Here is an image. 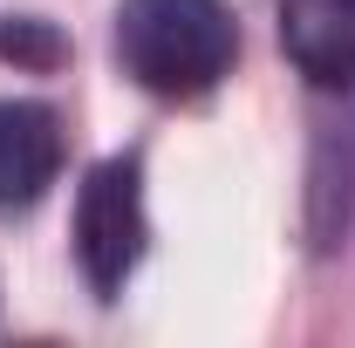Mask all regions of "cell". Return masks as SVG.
I'll return each mask as SVG.
<instances>
[{
	"instance_id": "1",
	"label": "cell",
	"mask_w": 355,
	"mask_h": 348,
	"mask_svg": "<svg viewBox=\"0 0 355 348\" xmlns=\"http://www.w3.org/2000/svg\"><path fill=\"white\" fill-rule=\"evenodd\" d=\"M239 21L225 0H123L116 7V62L137 89L191 103L232 76Z\"/></svg>"
},
{
	"instance_id": "2",
	"label": "cell",
	"mask_w": 355,
	"mask_h": 348,
	"mask_svg": "<svg viewBox=\"0 0 355 348\" xmlns=\"http://www.w3.org/2000/svg\"><path fill=\"white\" fill-rule=\"evenodd\" d=\"M150 246V218H144V164L137 157H103L96 171L83 177L76 191V260H83V280L116 301L123 280L137 273Z\"/></svg>"
},
{
	"instance_id": "3",
	"label": "cell",
	"mask_w": 355,
	"mask_h": 348,
	"mask_svg": "<svg viewBox=\"0 0 355 348\" xmlns=\"http://www.w3.org/2000/svg\"><path fill=\"white\" fill-rule=\"evenodd\" d=\"M62 116L48 103H0V212H28L62 177Z\"/></svg>"
},
{
	"instance_id": "4",
	"label": "cell",
	"mask_w": 355,
	"mask_h": 348,
	"mask_svg": "<svg viewBox=\"0 0 355 348\" xmlns=\"http://www.w3.org/2000/svg\"><path fill=\"white\" fill-rule=\"evenodd\" d=\"M280 48L314 89H355V0H280Z\"/></svg>"
},
{
	"instance_id": "5",
	"label": "cell",
	"mask_w": 355,
	"mask_h": 348,
	"mask_svg": "<svg viewBox=\"0 0 355 348\" xmlns=\"http://www.w3.org/2000/svg\"><path fill=\"white\" fill-rule=\"evenodd\" d=\"M0 62L48 76V69L69 62V35L55 21H42V14H0Z\"/></svg>"
}]
</instances>
